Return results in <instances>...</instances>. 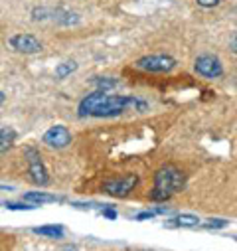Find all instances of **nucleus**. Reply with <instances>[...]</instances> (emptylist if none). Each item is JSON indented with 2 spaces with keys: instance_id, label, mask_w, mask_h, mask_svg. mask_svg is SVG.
I'll use <instances>...</instances> for the list:
<instances>
[{
  "instance_id": "obj_10",
  "label": "nucleus",
  "mask_w": 237,
  "mask_h": 251,
  "mask_svg": "<svg viewBox=\"0 0 237 251\" xmlns=\"http://www.w3.org/2000/svg\"><path fill=\"white\" fill-rule=\"evenodd\" d=\"M16 131L12 129V127H2L0 129V154L2 152H6V151H10L12 147H14V143H16Z\"/></svg>"
},
{
  "instance_id": "obj_4",
  "label": "nucleus",
  "mask_w": 237,
  "mask_h": 251,
  "mask_svg": "<svg viewBox=\"0 0 237 251\" xmlns=\"http://www.w3.org/2000/svg\"><path fill=\"white\" fill-rule=\"evenodd\" d=\"M135 66L142 72L166 74V72H172L176 68V59L172 55H166V53H152V55H144V57L137 59Z\"/></svg>"
},
{
  "instance_id": "obj_19",
  "label": "nucleus",
  "mask_w": 237,
  "mask_h": 251,
  "mask_svg": "<svg viewBox=\"0 0 237 251\" xmlns=\"http://www.w3.org/2000/svg\"><path fill=\"white\" fill-rule=\"evenodd\" d=\"M101 214H103L105 218H109V220H115V218H117V212H115L113 208H105V206H103V208H101Z\"/></svg>"
},
{
  "instance_id": "obj_15",
  "label": "nucleus",
  "mask_w": 237,
  "mask_h": 251,
  "mask_svg": "<svg viewBox=\"0 0 237 251\" xmlns=\"http://www.w3.org/2000/svg\"><path fill=\"white\" fill-rule=\"evenodd\" d=\"M162 214H168V208L166 206H160V208H154V210H146V212H141L135 216L137 222H142V220H150V218H156V216H162Z\"/></svg>"
},
{
  "instance_id": "obj_16",
  "label": "nucleus",
  "mask_w": 237,
  "mask_h": 251,
  "mask_svg": "<svg viewBox=\"0 0 237 251\" xmlns=\"http://www.w3.org/2000/svg\"><path fill=\"white\" fill-rule=\"evenodd\" d=\"M227 226V220H223V218H212V220H208V222H204L202 224V227H206V229H219V227H225Z\"/></svg>"
},
{
  "instance_id": "obj_8",
  "label": "nucleus",
  "mask_w": 237,
  "mask_h": 251,
  "mask_svg": "<svg viewBox=\"0 0 237 251\" xmlns=\"http://www.w3.org/2000/svg\"><path fill=\"white\" fill-rule=\"evenodd\" d=\"M10 46L18 51V53H40L42 51V42L32 36V34H16L10 38Z\"/></svg>"
},
{
  "instance_id": "obj_13",
  "label": "nucleus",
  "mask_w": 237,
  "mask_h": 251,
  "mask_svg": "<svg viewBox=\"0 0 237 251\" xmlns=\"http://www.w3.org/2000/svg\"><path fill=\"white\" fill-rule=\"evenodd\" d=\"M75 70H77L75 61H64V64H59V66L55 68V77H57V79H66V77L71 75Z\"/></svg>"
},
{
  "instance_id": "obj_7",
  "label": "nucleus",
  "mask_w": 237,
  "mask_h": 251,
  "mask_svg": "<svg viewBox=\"0 0 237 251\" xmlns=\"http://www.w3.org/2000/svg\"><path fill=\"white\" fill-rule=\"evenodd\" d=\"M42 141L51 149H66L71 145V133L64 125H53V127H49L44 133Z\"/></svg>"
},
{
  "instance_id": "obj_20",
  "label": "nucleus",
  "mask_w": 237,
  "mask_h": 251,
  "mask_svg": "<svg viewBox=\"0 0 237 251\" xmlns=\"http://www.w3.org/2000/svg\"><path fill=\"white\" fill-rule=\"evenodd\" d=\"M4 101H6V95H4V93H2V91H0V105H2V103H4Z\"/></svg>"
},
{
  "instance_id": "obj_2",
  "label": "nucleus",
  "mask_w": 237,
  "mask_h": 251,
  "mask_svg": "<svg viewBox=\"0 0 237 251\" xmlns=\"http://www.w3.org/2000/svg\"><path fill=\"white\" fill-rule=\"evenodd\" d=\"M184 186H186V174L174 164H166L158 168L154 174V188L150 192V200L166 202L176 192H180Z\"/></svg>"
},
{
  "instance_id": "obj_17",
  "label": "nucleus",
  "mask_w": 237,
  "mask_h": 251,
  "mask_svg": "<svg viewBox=\"0 0 237 251\" xmlns=\"http://www.w3.org/2000/svg\"><path fill=\"white\" fill-rule=\"evenodd\" d=\"M8 210H34V204H24V202H6L4 204Z\"/></svg>"
},
{
  "instance_id": "obj_1",
  "label": "nucleus",
  "mask_w": 237,
  "mask_h": 251,
  "mask_svg": "<svg viewBox=\"0 0 237 251\" xmlns=\"http://www.w3.org/2000/svg\"><path fill=\"white\" fill-rule=\"evenodd\" d=\"M131 109L144 113L148 109V103L135 95H109L107 91H93L79 101L77 115L107 119V117H118Z\"/></svg>"
},
{
  "instance_id": "obj_11",
  "label": "nucleus",
  "mask_w": 237,
  "mask_h": 251,
  "mask_svg": "<svg viewBox=\"0 0 237 251\" xmlns=\"http://www.w3.org/2000/svg\"><path fill=\"white\" fill-rule=\"evenodd\" d=\"M32 231L42 237H51V239H62L66 235V229L62 226H38Z\"/></svg>"
},
{
  "instance_id": "obj_6",
  "label": "nucleus",
  "mask_w": 237,
  "mask_h": 251,
  "mask_svg": "<svg viewBox=\"0 0 237 251\" xmlns=\"http://www.w3.org/2000/svg\"><path fill=\"white\" fill-rule=\"evenodd\" d=\"M194 70L208 77V79H217L223 75V66H221V61L215 57V55H210V53H204L196 59V64H194Z\"/></svg>"
},
{
  "instance_id": "obj_14",
  "label": "nucleus",
  "mask_w": 237,
  "mask_h": 251,
  "mask_svg": "<svg viewBox=\"0 0 237 251\" xmlns=\"http://www.w3.org/2000/svg\"><path fill=\"white\" fill-rule=\"evenodd\" d=\"M117 79L115 77H93V85L97 87V91H109L117 87Z\"/></svg>"
},
{
  "instance_id": "obj_12",
  "label": "nucleus",
  "mask_w": 237,
  "mask_h": 251,
  "mask_svg": "<svg viewBox=\"0 0 237 251\" xmlns=\"http://www.w3.org/2000/svg\"><path fill=\"white\" fill-rule=\"evenodd\" d=\"M24 202H30L34 206H40V204L59 202V198L53 196V194H46V192H28V194H24Z\"/></svg>"
},
{
  "instance_id": "obj_5",
  "label": "nucleus",
  "mask_w": 237,
  "mask_h": 251,
  "mask_svg": "<svg viewBox=\"0 0 237 251\" xmlns=\"http://www.w3.org/2000/svg\"><path fill=\"white\" fill-rule=\"evenodd\" d=\"M137 184H139V176L137 174H125L121 178H113V180L105 182L103 190L113 198H125L135 190Z\"/></svg>"
},
{
  "instance_id": "obj_9",
  "label": "nucleus",
  "mask_w": 237,
  "mask_h": 251,
  "mask_svg": "<svg viewBox=\"0 0 237 251\" xmlns=\"http://www.w3.org/2000/svg\"><path fill=\"white\" fill-rule=\"evenodd\" d=\"M198 226H200V218L192 214H180L164 222V227H198Z\"/></svg>"
},
{
  "instance_id": "obj_3",
  "label": "nucleus",
  "mask_w": 237,
  "mask_h": 251,
  "mask_svg": "<svg viewBox=\"0 0 237 251\" xmlns=\"http://www.w3.org/2000/svg\"><path fill=\"white\" fill-rule=\"evenodd\" d=\"M24 156L28 160V174L32 178L34 184L38 186H47L49 184V174H47V168L42 160V154L38 149L34 147H26L24 149Z\"/></svg>"
},
{
  "instance_id": "obj_18",
  "label": "nucleus",
  "mask_w": 237,
  "mask_h": 251,
  "mask_svg": "<svg viewBox=\"0 0 237 251\" xmlns=\"http://www.w3.org/2000/svg\"><path fill=\"white\" fill-rule=\"evenodd\" d=\"M196 2H198L200 6H204V8H212V6H217L221 0H196Z\"/></svg>"
}]
</instances>
